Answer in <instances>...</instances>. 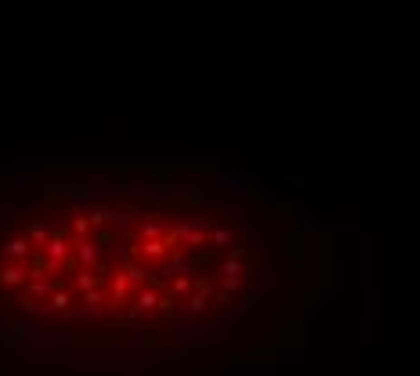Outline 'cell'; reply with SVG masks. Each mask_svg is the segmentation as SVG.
Instances as JSON below:
<instances>
[{
    "instance_id": "obj_1",
    "label": "cell",
    "mask_w": 420,
    "mask_h": 376,
    "mask_svg": "<svg viewBox=\"0 0 420 376\" xmlns=\"http://www.w3.org/2000/svg\"><path fill=\"white\" fill-rule=\"evenodd\" d=\"M297 261L264 192L182 174L22 217L0 239V290L80 337L203 358L272 329Z\"/></svg>"
}]
</instances>
